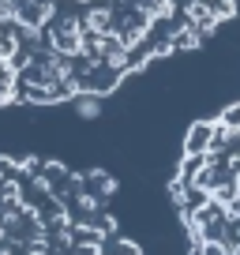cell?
Instances as JSON below:
<instances>
[{
    "label": "cell",
    "instance_id": "cell-1",
    "mask_svg": "<svg viewBox=\"0 0 240 255\" xmlns=\"http://www.w3.org/2000/svg\"><path fill=\"white\" fill-rule=\"evenodd\" d=\"M233 15L240 0H0V105L105 94Z\"/></svg>",
    "mask_w": 240,
    "mask_h": 255
}]
</instances>
